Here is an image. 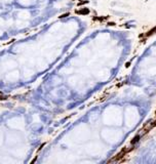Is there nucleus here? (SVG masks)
Returning <instances> with one entry per match:
<instances>
[{"instance_id":"nucleus-1","label":"nucleus","mask_w":156,"mask_h":164,"mask_svg":"<svg viewBox=\"0 0 156 164\" xmlns=\"http://www.w3.org/2000/svg\"><path fill=\"white\" fill-rule=\"evenodd\" d=\"M155 33H156V27H155L154 29H152V30H150L149 32H147V34H146V35H144V36H145V38H147V37H149V36L155 34Z\"/></svg>"},{"instance_id":"nucleus-2","label":"nucleus","mask_w":156,"mask_h":164,"mask_svg":"<svg viewBox=\"0 0 156 164\" xmlns=\"http://www.w3.org/2000/svg\"><path fill=\"white\" fill-rule=\"evenodd\" d=\"M76 12L79 13V14H87L89 12V10L87 8H84V9H81V10H77Z\"/></svg>"},{"instance_id":"nucleus-3","label":"nucleus","mask_w":156,"mask_h":164,"mask_svg":"<svg viewBox=\"0 0 156 164\" xmlns=\"http://www.w3.org/2000/svg\"><path fill=\"white\" fill-rule=\"evenodd\" d=\"M139 138H140V136H135V137H133V140L132 141V145H133V144L136 143V141H139Z\"/></svg>"},{"instance_id":"nucleus-4","label":"nucleus","mask_w":156,"mask_h":164,"mask_svg":"<svg viewBox=\"0 0 156 164\" xmlns=\"http://www.w3.org/2000/svg\"><path fill=\"white\" fill-rule=\"evenodd\" d=\"M0 100H6V96H3V93H1V92H0Z\"/></svg>"}]
</instances>
